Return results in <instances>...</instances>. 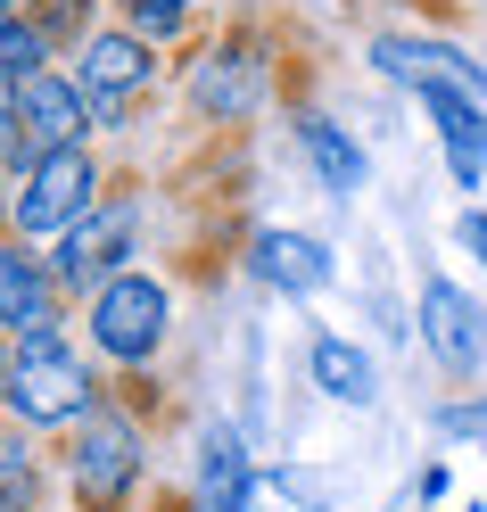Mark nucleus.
Returning <instances> with one entry per match:
<instances>
[{
	"label": "nucleus",
	"instance_id": "obj_2",
	"mask_svg": "<svg viewBox=\"0 0 487 512\" xmlns=\"http://www.w3.org/2000/svg\"><path fill=\"white\" fill-rule=\"evenodd\" d=\"M100 190H108V174H100V157H91V141L25 157L17 166V199H9L17 240H58L67 223H83L91 207H100Z\"/></svg>",
	"mask_w": 487,
	"mask_h": 512
},
{
	"label": "nucleus",
	"instance_id": "obj_14",
	"mask_svg": "<svg viewBox=\"0 0 487 512\" xmlns=\"http://www.w3.org/2000/svg\"><path fill=\"white\" fill-rule=\"evenodd\" d=\"M298 149H306V166L322 174V190H339V199L364 190V149H355L331 116H298Z\"/></svg>",
	"mask_w": 487,
	"mask_h": 512
},
{
	"label": "nucleus",
	"instance_id": "obj_8",
	"mask_svg": "<svg viewBox=\"0 0 487 512\" xmlns=\"http://www.w3.org/2000/svg\"><path fill=\"white\" fill-rule=\"evenodd\" d=\"M17 124H25V157L91 141V108H83L75 75H58V67H42V75H25V83H17Z\"/></svg>",
	"mask_w": 487,
	"mask_h": 512
},
{
	"label": "nucleus",
	"instance_id": "obj_20",
	"mask_svg": "<svg viewBox=\"0 0 487 512\" xmlns=\"http://www.w3.org/2000/svg\"><path fill=\"white\" fill-rule=\"evenodd\" d=\"M0 166H25V124H17V83L0 75Z\"/></svg>",
	"mask_w": 487,
	"mask_h": 512
},
{
	"label": "nucleus",
	"instance_id": "obj_21",
	"mask_svg": "<svg viewBox=\"0 0 487 512\" xmlns=\"http://www.w3.org/2000/svg\"><path fill=\"white\" fill-rule=\"evenodd\" d=\"M463 248L487 265V207H471V215H463Z\"/></svg>",
	"mask_w": 487,
	"mask_h": 512
},
{
	"label": "nucleus",
	"instance_id": "obj_13",
	"mask_svg": "<svg viewBox=\"0 0 487 512\" xmlns=\"http://www.w3.org/2000/svg\"><path fill=\"white\" fill-rule=\"evenodd\" d=\"M256 273H265L273 290H289V298H314L322 281H331V248L273 223V232H256Z\"/></svg>",
	"mask_w": 487,
	"mask_h": 512
},
{
	"label": "nucleus",
	"instance_id": "obj_24",
	"mask_svg": "<svg viewBox=\"0 0 487 512\" xmlns=\"http://www.w3.org/2000/svg\"><path fill=\"white\" fill-rule=\"evenodd\" d=\"M0 232H9V190H0Z\"/></svg>",
	"mask_w": 487,
	"mask_h": 512
},
{
	"label": "nucleus",
	"instance_id": "obj_12",
	"mask_svg": "<svg viewBox=\"0 0 487 512\" xmlns=\"http://www.w3.org/2000/svg\"><path fill=\"white\" fill-rule=\"evenodd\" d=\"M372 67L388 75V83H463V91H479L487 100V67L471 50H454V42H413V34H380L372 42Z\"/></svg>",
	"mask_w": 487,
	"mask_h": 512
},
{
	"label": "nucleus",
	"instance_id": "obj_22",
	"mask_svg": "<svg viewBox=\"0 0 487 512\" xmlns=\"http://www.w3.org/2000/svg\"><path fill=\"white\" fill-rule=\"evenodd\" d=\"M25 25V0H0V50H9V34Z\"/></svg>",
	"mask_w": 487,
	"mask_h": 512
},
{
	"label": "nucleus",
	"instance_id": "obj_16",
	"mask_svg": "<svg viewBox=\"0 0 487 512\" xmlns=\"http://www.w3.org/2000/svg\"><path fill=\"white\" fill-rule=\"evenodd\" d=\"M306 372H314V389H322V397H339V405H372V356H364L355 339H314Z\"/></svg>",
	"mask_w": 487,
	"mask_h": 512
},
{
	"label": "nucleus",
	"instance_id": "obj_19",
	"mask_svg": "<svg viewBox=\"0 0 487 512\" xmlns=\"http://www.w3.org/2000/svg\"><path fill=\"white\" fill-rule=\"evenodd\" d=\"M25 17H34L50 42H67V50L91 34V0H25Z\"/></svg>",
	"mask_w": 487,
	"mask_h": 512
},
{
	"label": "nucleus",
	"instance_id": "obj_23",
	"mask_svg": "<svg viewBox=\"0 0 487 512\" xmlns=\"http://www.w3.org/2000/svg\"><path fill=\"white\" fill-rule=\"evenodd\" d=\"M0 405H9V347H0Z\"/></svg>",
	"mask_w": 487,
	"mask_h": 512
},
{
	"label": "nucleus",
	"instance_id": "obj_10",
	"mask_svg": "<svg viewBox=\"0 0 487 512\" xmlns=\"http://www.w3.org/2000/svg\"><path fill=\"white\" fill-rule=\"evenodd\" d=\"M34 331H58L50 256H34L25 240H0V339H34Z\"/></svg>",
	"mask_w": 487,
	"mask_h": 512
},
{
	"label": "nucleus",
	"instance_id": "obj_17",
	"mask_svg": "<svg viewBox=\"0 0 487 512\" xmlns=\"http://www.w3.org/2000/svg\"><path fill=\"white\" fill-rule=\"evenodd\" d=\"M42 504V463L25 438H0V512H34Z\"/></svg>",
	"mask_w": 487,
	"mask_h": 512
},
{
	"label": "nucleus",
	"instance_id": "obj_9",
	"mask_svg": "<svg viewBox=\"0 0 487 512\" xmlns=\"http://www.w3.org/2000/svg\"><path fill=\"white\" fill-rule=\"evenodd\" d=\"M421 116L438 124V149H446V166L463 190L487 182V100L463 83H421Z\"/></svg>",
	"mask_w": 487,
	"mask_h": 512
},
{
	"label": "nucleus",
	"instance_id": "obj_6",
	"mask_svg": "<svg viewBox=\"0 0 487 512\" xmlns=\"http://www.w3.org/2000/svg\"><path fill=\"white\" fill-rule=\"evenodd\" d=\"M182 100H190L199 124H240V116H256V100H265V42H256V34L207 42V50L182 67Z\"/></svg>",
	"mask_w": 487,
	"mask_h": 512
},
{
	"label": "nucleus",
	"instance_id": "obj_3",
	"mask_svg": "<svg viewBox=\"0 0 487 512\" xmlns=\"http://www.w3.org/2000/svg\"><path fill=\"white\" fill-rule=\"evenodd\" d=\"M141 463H149L141 422H133V413H116V405H91L83 422H75V446H67L75 512H124L133 488H141Z\"/></svg>",
	"mask_w": 487,
	"mask_h": 512
},
{
	"label": "nucleus",
	"instance_id": "obj_18",
	"mask_svg": "<svg viewBox=\"0 0 487 512\" xmlns=\"http://www.w3.org/2000/svg\"><path fill=\"white\" fill-rule=\"evenodd\" d=\"M190 9H199V0H124V34H141V42H174L182 25H190Z\"/></svg>",
	"mask_w": 487,
	"mask_h": 512
},
{
	"label": "nucleus",
	"instance_id": "obj_15",
	"mask_svg": "<svg viewBox=\"0 0 487 512\" xmlns=\"http://www.w3.org/2000/svg\"><path fill=\"white\" fill-rule=\"evenodd\" d=\"M248 455H240V438L232 430H207V446H199V512H240V496H248Z\"/></svg>",
	"mask_w": 487,
	"mask_h": 512
},
{
	"label": "nucleus",
	"instance_id": "obj_4",
	"mask_svg": "<svg viewBox=\"0 0 487 512\" xmlns=\"http://www.w3.org/2000/svg\"><path fill=\"white\" fill-rule=\"evenodd\" d=\"M174 331V290L157 273H133L124 265L116 281L91 290V347H100L108 364H149L157 347Z\"/></svg>",
	"mask_w": 487,
	"mask_h": 512
},
{
	"label": "nucleus",
	"instance_id": "obj_11",
	"mask_svg": "<svg viewBox=\"0 0 487 512\" xmlns=\"http://www.w3.org/2000/svg\"><path fill=\"white\" fill-rule=\"evenodd\" d=\"M421 339L446 372H479L487 356V314L454 290V281H421Z\"/></svg>",
	"mask_w": 487,
	"mask_h": 512
},
{
	"label": "nucleus",
	"instance_id": "obj_7",
	"mask_svg": "<svg viewBox=\"0 0 487 512\" xmlns=\"http://www.w3.org/2000/svg\"><path fill=\"white\" fill-rule=\"evenodd\" d=\"M67 75H75L83 100H141L157 83V42L124 34V25H91L75 42V58H67Z\"/></svg>",
	"mask_w": 487,
	"mask_h": 512
},
{
	"label": "nucleus",
	"instance_id": "obj_1",
	"mask_svg": "<svg viewBox=\"0 0 487 512\" xmlns=\"http://www.w3.org/2000/svg\"><path fill=\"white\" fill-rule=\"evenodd\" d=\"M91 405H100V380L58 331L9 339V413L25 430H75Z\"/></svg>",
	"mask_w": 487,
	"mask_h": 512
},
{
	"label": "nucleus",
	"instance_id": "obj_5",
	"mask_svg": "<svg viewBox=\"0 0 487 512\" xmlns=\"http://www.w3.org/2000/svg\"><path fill=\"white\" fill-rule=\"evenodd\" d=\"M133 232H141V207L133 199H100L83 223H67L50 248V281H58V298H91L100 281L124 273V256H133Z\"/></svg>",
	"mask_w": 487,
	"mask_h": 512
}]
</instances>
